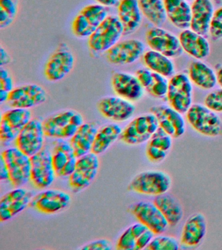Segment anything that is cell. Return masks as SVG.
<instances>
[{"instance_id":"cell-1","label":"cell","mask_w":222,"mask_h":250,"mask_svg":"<svg viewBox=\"0 0 222 250\" xmlns=\"http://www.w3.org/2000/svg\"><path fill=\"white\" fill-rule=\"evenodd\" d=\"M81 113L73 109L60 111L44 119L45 136L54 139H71L83 123Z\"/></svg>"},{"instance_id":"cell-2","label":"cell","mask_w":222,"mask_h":250,"mask_svg":"<svg viewBox=\"0 0 222 250\" xmlns=\"http://www.w3.org/2000/svg\"><path fill=\"white\" fill-rule=\"evenodd\" d=\"M124 35V28L118 16L108 15L88 38L89 48L95 53L107 52Z\"/></svg>"},{"instance_id":"cell-3","label":"cell","mask_w":222,"mask_h":250,"mask_svg":"<svg viewBox=\"0 0 222 250\" xmlns=\"http://www.w3.org/2000/svg\"><path fill=\"white\" fill-rule=\"evenodd\" d=\"M171 187V179L168 174L159 170H148L135 176L128 188L139 194L156 197L167 193Z\"/></svg>"},{"instance_id":"cell-4","label":"cell","mask_w":222,"mask_h":250,"mask_svg":"<svg viewBox=\"0 0 222 250\" xmlns=\"http://www.w3.org/2000/svg\"><path fill=\"white\" fill-rule=\"evenodd\" d=\"M186 114L190 126L202 136L216 137L222 135V119L218 113L205 105L194 104Z\"/></svg>"},{"instance_id":"cell-5","label":"cell","mask_w":222,"mask_h":250,"mask_svg":"<svg viewBox=\"0 0 222 250\" xmlns=\"http://www.w3.org/2000/svg\"><path fill=\"white\" fill-rule=\"evenodd\" d=\"M108 7L90 4L79 12L72 23V31L79 38H89L108 17Z\"/></svg>"},{"instance_id":"cell-6","label":"cell","mask_w":222,"mask_h":250,"mask_svg":"<svg viewBox=\"0 0 222 250\" xmlns=\"http://www.w3.org/2000/svg\"><path fill=\"white\" fill-rule=\"evenodd\" d=\"M75 64V55L65 43H61L44 64V77L50 82L61 81L71 73Z\"/></svg>"},{"instance_id":"cell-7","label":"cell","mask_w":222,"mask_h":250,"mask_svg":"<svg viewBox=\"0 0 222 250\" xmlns=\"http://www.w3.org/2000/svg\"><path fill=\"white\" fill-rule=\"evenodd\" d=\"M1 156L8 169L9 181L13 187H22L30 181L32 169L30 156L16 146L3 150Z\"/></svg>"},{"instance_id":"cell-8","label":"cell","mask_w":222,"mask_h":250,"mask_svg":"<svg viewBox=\"0 0 222 250\" xmlns=\"http://www.w3.org/2000/svg\"><path fill=\"white\" fill-rule=\"evenodd\" d=\"M159 128L157 117L152 113L136 117L122 130L120 140L130 146L148 142Z\"/></svg>"},{"instance_id":"cell-9","label":"cell","mask_w":222,"mask_h":250,"mask_svg":"<svg viewBox=\"0 0 222 250\" xmlns=\"http://www.w3.org/2000/svg\"><path fill=\"white\" fill-rule=\"evenodd\" d=\"M192 83L188 76L179 73L169 80L167 99L169 104L175 110L184 114L192 105Z\"/></svg>"},{"instance_id":"cell-10","label":"cell","mask_w":222,"mask_h":250,"mask_svg":"<svg viewBox=\"0 0 222 250\" xmlns=\"http://www.w3.org/2000/svg\"><path fill=\"white\" fill-rule=\"evenodd\" d=\"M31 180L38 189H44L54 183L56 174L54 170L51 150L44 146L38 153L31 156Z\"/></svg>"},{"instance_id":"cell-11","label":"cell","mask_w":222,"mask_h":250,"mask_svg":"<svg viewBox=\"0 0 222 250\" xmlns=\"http://www.w3.org/2000/svg\"><path fill=\"white\" fill-rule=\"evenodd\" d=\"M145 41L151 50L169 58H179L182 54L183 49L179 37L161 27L149 29L146 33Z\"/></svg>"},{"instance_id":"cell-12","label":"cell","mask_w":222,"mask_h":250,"mask_svg":"<svg viewBox=\"0 0 222 250\" xmlns=\"http://www.w3.org/2000/svg\"><path fill=\"white\" fill-rule=\"evenodd\" d=\"M99 165L98 155L92 152L78 158L75 171L69 177L72 190L78 192L88 187L97 177Z\"/></svg>"},{"instance_id":"cell-13","label":"cell","mask_w":222,"mask_h":250,"mask_svg":"<svg viewBox=\"0 0 222 250\" xmlns=\"http://www.w3.org/2000/svg\"><path fill=\"white\" fill-rule=\"evenodd\" d=\"M45 89L38 84L30 83L15 87L9 93L7 103L12 108L30 109L47 101Z\"/></svg>"},{"instance_id":"cell-14","label":"cell","mask_w":222,"mask_h":250,"mask_svg":"<svg viewBox=\"0 0 222 250\" xmlns=\"http://www.w3.org/2000/svg\"><path fill=\"white\" fill-rule=\"evenodd\" d=\"M44 136L43 123L40 119L33 118L17 136L15 146L31 157L44 147Z\"/></svg>"},{"instance_id":"cell-15","label":"cell","mask_w":222,"mask_h":250,"mask_svg":"<svg viewBox=\"0 0 222 250\" xmlns=\"http://www.w3.org/2000/svg\"><path fill=\"white\" fill-rule=\"evenodd\" d=\"M130 211L138 222L147 226L155 235L163 234L169 226L166 219L154 202L140 201L132 205Z\"/></svg>"},{"instance_id":"cell-16","label":"cell","mask_w":222,"mask_h":250,"mask_svg":"<svg viewBox=\"0 0 222 250\" xmlns=\"http://www.w3.org/2000/svg\"><path fill=\"white\" fill-rule=\"evenodd\" d=\"M32 119L29 109L12 108L5 111L1 117L0 140L5 144L15 141Z\"/></svg>"},{"instance_id":"cell-17","label":"cell","mask_w":222,"mask_h":250,"mask_svg":"<svg viewBox=\"0 0 222 250\" xmlns=\"http://www.w3.org/2000/svg\"><path fill=\"white\" fill-rule=\"evenodd\" d=\"M71 197L60 189H46L35 195L30 206L44 214H54L61 212L69 206Z\"/></svg>"},{"instance_id":"cell-18","label":"cell","mask_w":222,"mask_h":250,"mask_svg":"<svg viewBox=\"0 0 222 250\" xmlns=\"http://www.w3.org/2000/svg\"><path fill=\"white\" fill-rule=\"evenodd\" d=\"M145 44L136 39L119 41L106 53V59L114 65H126L134 63L143 56Z\"/></svg>"},{"instance_id":"cell-19","label":"cell","mask_w":222,"mask_h":250,"mask_svg":"<svg viewBox=\"0 0 222 250\" xmlns=\"http://www.w3.org/2000/svg\"><path fill=\"white\" fill-rule=\"evenodd\" d=\"M29 189L18 187L1 197L0 200V221L7 222L24 210L34 197Z\"/></svg>"},{"instance_id":"cell-20","label":"cell","mask_w":222,"mask_h":250,"mask_svg":"<svg viewBox=\"0 0 222 250\" xmlns=\"http://www.w3.org/2000/svg\"><path fill=\"white\" fill-rule=\"evenodd\" d=\"M51 152L56 176L69 178L75 171L78 160L71 143L63 139H56Z\"/></svg>"},{"instance_id":"cell-21","label":"cell","mask_w":222,"mask_h":250,"mask_svg":"<svg viewBox=\"0 0 222 250\" xmlns=\"http://www.w3.org/2000/svg\"><path fill=\"white\" fill-rule=\"evenodd\" d=\"M97 109L105 118L114 122H124L133 116L136 107L132 102L118 96H107L97 103Z\"/></svg>"},{"instance_id":"cell-22","label":"cell","mask_w":222,"mask_h":250,"mask_svg":"<svg viewBox=\"0 0 222 250\" xmlns=\"http://www.w3.org/2000/svg\"><path fill=\"white\" fill-rule=\"evenodd\" d=\"M150 111L157 117L159 127L172 138H180L184 134L186 123L184 117L170 105H155L151 107Z\"/></svg>"},{"instance_id":"cell-23","label":"cell","mask_w":222,"mask_h":250,"mask_svg":"<svg viewBox=\"0 0 222 250\" xmlns=\"http://www.w3.org/2000/svg\"><path fill=\"white\" fill-rule=\"evenodd\" d=\"M155 233L147 226L141 224L132 225L120 236L117 249L120 250H141L145 249L155 237Z\"/></svg>"},{"instance_id":"cell-24","label":"cell","mask_w":222,"mask_h":250,"mask_svg":"<svg viewBox=\"0 0 222 250\" xmlns=\"http://www.w3.org/2000/svg\"><path fill=\"white\" fill-rule=\"evenodd\" d=\"M111 83L117 96L132 103L139 101L143 96L144 88L138 78L128 72H114Z\"/></svg>"},{"instance_id":"cell-25","label":"cell","mask_w":222,"mask_h":250,"mask_svg":"<svg viewBox=\"0 0 222 250\" xmlns=\"http://www.w3.org/2000/svg\"><path fill=\"white\" fill-rule=\"evenodd\" d=\"M206 221L202 213L189 217L183 226L181 244L185 247H196L202 242L206 233Z\"/></svg>"},{"instance_id":"cell-26","label":"cell","mask_w":222,"mask_h":250,"mask_svg":"<svg viewBox=\"0 0 222 250\" xmlns=\"http://www.w3.org/2000/svg\"><path fill=\"white\" fill-rule=\"evenodd\" d=\"M190 29L205 36L209 33L214 7L212 0H194L192 5Z\"/></svg>"},{"instance_id":"cell-27","label":"cell","mask_w":222,"mask_h":250,"mask_svg":"<svg viewBox=\"0 0 222 250\" xmlns=\"http://www.w3.org/2000/svg\"><path fill=\"white\" fill-rule=\"evenodd\" d=\"M179 38L183 51L192 58L202 60L209 56L210 44L204 35L188 29L183 30Z\"/></svg>"},{"instance_id":"cell-28","label":"cell","mask_w":222,"mask_h":250,"mask_svg":"<svg viewBox=\"0 0 222 250\" xmlns=\"http://www.w3.org/2000/svg\"><path fill=\"white\" fill-rule=\"evenodd\" d=\"M142 13L138 0H120L118 17L124 28V35H131L141 26Z\"/></svg>"},{"instance_id":"cell-29","label":"cell","mask_w":222,"mask_h":250,"mask_svg":"<svg viewBox=\"0 0 222 250\" xmlns=\"http://www.w3.org/2000/svg\"><path fill=\"white\" fill-rule=\"evenodd\" d=\"M98 125L95 122L83 123L71 139L75 155L78 158L92 151L95 137L99 130Z\"/></svg>"},{"instance_id":"cell-30","label":"cell","mask_w":222,"mask_h":250,"mask_svg":"<svg viewBox=\"0 0 222 250\" xmlns=\"http://www.w3.org/2000/svg\"><path fill=\"white\" fill-rule=\"evenodd\" d=\"M136 76L144 89L153 97L162 99L166 97L169 85L166 77L147 68L138 70Z\"/></svg>"},{"instance_id":"cell-31","label":"cell","mask_w":222,"mask_h":250,"mask_svg":"<svg viewBox=\"0 0 222 250\" xmlns=\"http://www.w3.org/2000/svg\"><path fill=\"white\" fill-rule=\"evenodd\" d=\"M167 19L177 28H190L192 7L187 0H163Z\"/></svg>"},{"instance_id":"cell-32","label":"cell","mask_w":222,"mask_h":250,"mask_svg":"<svg viewBox=\"0 0 222 250\" xmlns=\"http://www.w3.org/2000/svg\"><path fill=\"white\" fill-rule=\"evenodd\" d=\"M188 76L192 83L202 89H211L218 83L215 71L201 60L191 62Z\"/></svg>"},{"instance_id":"cell-33","label":"cell","mask_w":222,"mask_h":250,"mask_svg":"<svg viewBox=\"0 0 222 250\" xmlns=\"http://www.w3.org/2000/svg\"><path fill=\"white\" fill-rule=\"evenodd\" d=\"M153 202L168 222L169 226H176L182 220L184 212L180 202L168 193L156 196Z\"/></svg>"},{"instance_id":"cell-34","label":"cell","mask_w":222,"mask_h":250,"mask_svg":"<svg viewBox=\"0 0 222 250\" xmlns=\"http://www.w3.org/2000/svg\"><path fill=\"white\" fill-rule=\"evenodd\" d=\"M122 132L121 127L117 123H110L99 128L91 152L97 155L103 153L120 139Z\"/></svg>"},{"instance_id":"cell-35","label":"cell","mask_w":222,"mask_h":250,"mask_svg":"<svg viewBox=\"0 0 222 250\" xmlns=\"http://www.w3.org/2000/svg\"><path fill=\"white\" fill-rule=\"evenodd\" d=\"M143 61L146 67L169 78L175 73V66L171 58L154 50L147 51L143 55Z\"/></svg>"},{"instance_id":"cell-36","label":"cell","mask_w":222,"mask_h":250,"mask_svg":"<svg viewBox=\"0 0 222 250\" xmlns=\"http://www.w3.org/2000/svg\"><path fill=\"white\" fill-rule=\"evenodd\" d=\"M142 15L156 27L161 26L167 20L163 0H138Z\"/></svg>"},{"instance_id":"cell-37","label":"cell","mask_w":222,"mask_h":250,"mask_svg":"<svg viewBox=\"0 0 222 250\" xmlns=\"http://www.w3.org/2000/svg\"><path fill=\"white\" fill-rule=\"evenodd\" d=\"M19 0H0V28H7L16 19Z\"/></svg>"},{"instance_id":"cell-38","label":"cell","mask_w":222,"mask_h":250,"mask_svg":"<svg viewBox=\"0 0 222 250\" xmlns=\"http://www.w3.org/2000/svg\"><path fill=\"white\" fill-rule=\"evenodd\" d=\"M172 138L170 135L159 127L148 141L147 146L168 152L172 146Z\"/></svg>"},{"instance_id":"cell-39","label":"cell","mask_w":222,"mask_h":250,"mask_svg":"<svg viewBox=\"0 0 222 250\" xmlns=\"http://www.w3.org/2000/svg\"><path fill=\"white\" fill-rule=\"evenodd\" d=\"M179 242L172 236L160 235L155 236L145 248L149 250H178Z\"/></svg>"},{"instance_id":"cell-40","label":"cell","mask_w":222,"mask_h":250,"mask_svg":"<svg viewBox=\"0 0 222 250\" xmlns=\"http://www.w3.org/2000/svg\"><path fill=\"white\" fill-rule=\"evenodd\" d=\"M208 33L213 41L222 39V7L214 11Z\"/></svg>"},{"instance_id":"cell-41","label":"cell","mask_w":222,"mask_h":250,"mask_svg":"<svg viewBox=\"0 0 222 250\" xmlns=\"http://www.w3.org/2000/svg\"><path fill=\"white\" fill-rule=\"evenodd\" d=\"M204 104L216 113H222V87L208 94L204 99Z\"/></svg>"},{"instance_id":"cell-42","label":"cell","mask_w":222,"mask_h":250,"mask_svg":"<svg viewBox=\"0 0 222 250\" xmlns=\"http://www.w3.org/2000/svg\"><path fill=\"white\" fill-rule=\"evenodd\" d=\"M14 88V82L8 70L1 67L0 68V90H3L10 93Z\"/></svg>"},{"instance_id":"cell-43","label":"cell","mask_w":222,"mask_h":250,"mask_svg":"<svg viewBox=\"0 0 222 250\" xmlns=\"http://www.w3.org/2000/svg\"><path fill=\"white\" fill-rule=\"evenodd\" d=\"M85 250H110L112 249V244L110 240L107 239H99L94 240L85 244L81 248Z\"/></svg>"},{"instance_id":"cell-44","label":"cell","mask_w":222,"mask_h":250,"mask_svg":"<svg viewBox=\"0 0 222 250\" xmlns=\"http://www.w3.org/2000/svg\"><path fill=\"white\" fill-rule=\"evenodd\" d=\"M0 179L1 181H7L9 179L8 169L5 165L4 160L0 156Z\"/></svg>"},{"instance_id":"cell-45","label":"cell","mask_w":222,"mask_h":250,"mask_svg":"<svg viewBox=\"0 0 222 250\" xmlns=\"http://www.w3.org/2000/svg\"><path fill=\"white\" fill-rule=\"evenodd\" d=\"M10 62L11 56H9L8 52L2 46H1V48H0V64H1V67L7 65Z\"/></svg>"},{"instance_id":"cell-46","label":"cell","mask_w":222,"mask_h":250,"mask_svg":"<svg viewBox=\"0 0 222 250\" xmlns=\"http://www.w3.org/2000/svg\"><path fill=\"white\" fill-rule=\"evenodd\" d=\"M97 3L101 4L106 7H112V6L116 5L118 4L120 0H95Z\"/></svg>"},{"instance_id":"cell-47","label":"cell","mask_w":222,"mask_h":250,"mask_svg":"<svg viewBox=\"0 0 222 250\" xmlns=\"http://www.w3.org/2000/svg\"><path fill=\"white\" fill-rule=\"evenodd\" d=\"M9 96V92L0 90V102L1 103H6L8 101Z\"/></svg>"},{"instance_id":"cell-48","label":"cell","mask_w":222,"mask_h":250,"mask_svg":"<svg viewBox=\"0 0 222 250\" xmlns=\"http://www.w3.org/2000/svg\"><path fill=\"white\" fill-rule=\"evenodd\" d=\"M216 75H217L218 83L219 84L220 87H222V66L218 68Z\"/></svg>"},{"instance_id":"cell-49","label":"cell","mask_w":222,"mask_h":250,"mask_svg":"<svg viewBox=\"0 0 222 250\" xmlns=\"http://www.w3.org/2000/svg\"><path fill=\"white\" fill-rule=\"evenodd\" d=\"M212 1L215 2L216 3H220L222 2V0H212Z\"/></svg>"},{"instance_id":"cell-50","label":"cell","mask_w":222,"mask_h":250,"mask_svg":"<svg viewBox=\"0 0 222 250\" xmlns=\"http://www.w3.org/2000/svg\"><path fill=\"white\" fill-rule=\"evenodd\" d=\"M187 1H188V0H187Z\"/></svg>"}]
</instances>
